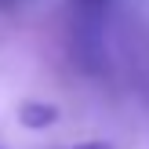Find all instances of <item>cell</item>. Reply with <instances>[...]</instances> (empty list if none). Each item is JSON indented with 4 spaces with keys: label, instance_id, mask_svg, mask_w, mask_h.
<instances>
[{
    "label": "cell",
    "instance_id": "cell-1",
    "mask_svg": "<svg viewBox=\"0 0 149 149\" xmlns=\"http://www.w3.org/2000/svg\"><path fill=\"white\" fill-rule=\"evenodd\" d=\"M77 4V40H80V55L91 62V55L102 44V15H106L109 0H73Z\"/></svg>",
    "mask_w": 149,
    "mask_h": 149
},
{
    "label": "cell",
    "instance_id": "cell-2",
    "mask_svg": "<svg viewBox=\"0 0 149 149\" xmlns=\"http://www.w3.org/2000/svg\"><path fill=\"white\" fill-rule=\"evenodd\" d=\"M58 106L55 102H40V98H26V102H18V124L22 127H29V131H44V127H51V124H58Z\"/></svg>",
    "mask_w": 149,
    "mask_h": 149
},
{
    "label": "cell",
    "instance_id": "cell-3",
    "mask_svg": "<svg viewBox=\"0 0 149 149\" xmlns=\"http://www.w3.org/2000/svg\"><path fill=\"white\" fill-rule=\"evenodd\" d=\"M69 149H116L113 142H80V146H69Z\"/></svg>",
    "mask_w": 149,
    "mask_h": 149
}]
</instances>
